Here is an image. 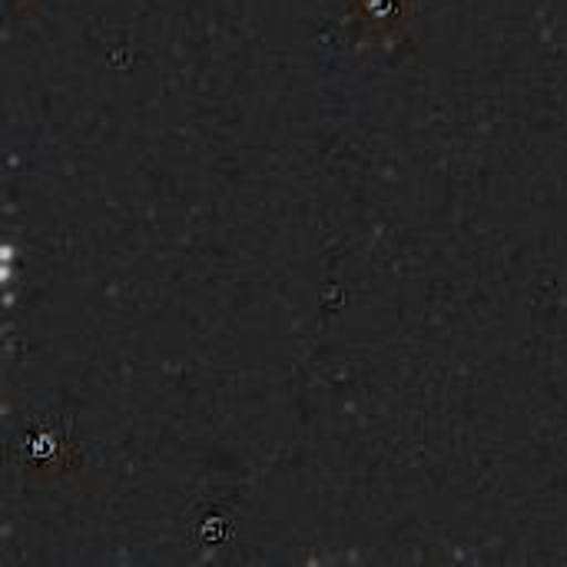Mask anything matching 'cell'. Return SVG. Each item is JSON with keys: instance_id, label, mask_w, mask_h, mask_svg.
<instances>
[{"instance_id": "obj_1", "label": "cell", "mask_w": 567, "mask_h": 567, "mask_svg": "<svg viewBox=\"0 0 567 567\" xmlns=\"http://www.w3.org/2000/svg\"><path fill=\"white\" fill-rule=\"evenodd\" d=\"M352 10L359 13V23L365 33H389L405 17V0H352Z\"/></svg>"}, {"instance_id": "obj_2", "label": "cell", "mask_w": 567, "mask_h": 567, "mask_svg": "<svg viewBox=\"0 0 567 567\" xmlns=\"http://www.w3.org/2000/svg\"><path fill=\"white\" fill-rule=\"evenodd\" d=\"M66 445L56 439V435H50V432H40V435H33V442L27 445V452H23V462L37 472V475H60V472H66Z\"/></svg>"}]
</instances>
